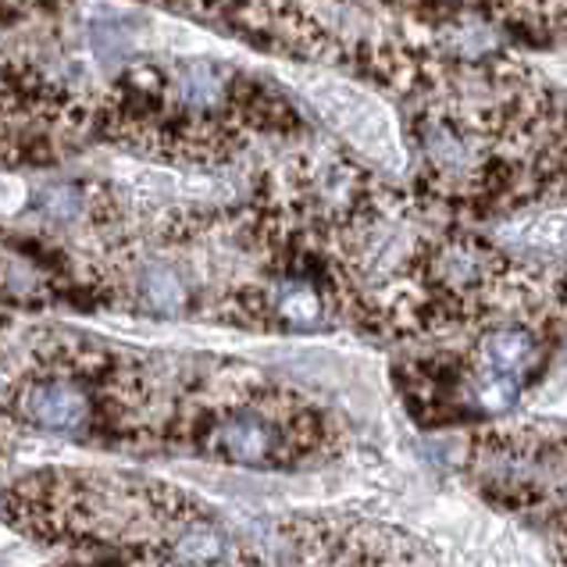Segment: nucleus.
I'll use <instances>...</instances> for the list:
<instances>
[{"label": "nucleus", "instance_id": "nucleus-5", "mask_svg": "<svg viewBox=\"0 0 567 567\" xmlns=\"http://www.w3.org/2000/svg\"><path fill=\"white\" fill-rule=\"evenodd\" d=\"M511 239L517 247L539 250L549 257H567V210H539V215L514 221Z\"/></svg>", "mask_w": 567, "mask_h": 567}, {"label": "nucleus", "instance_id": "nucleus-7", "mask_svg": "<svg viewBox=\"0 0 567 567\" xmlns=\"http://www.w3.org/2000/svg\"><path fill=\"white\" fill-rule=\"evenodd\" d=\"M275 315L293 329H318L326 318V300L311 282H289L275 297Z\"/></svg>", "mask_w": 567, "mask_h": 567}, {"label": "nucleus", "instance_id": "nucleus-6", "mask_svg": "<svg viewBox=\"0 0 567 567\" xmlns=\"http://www.w3.org/2000/svg\"><path fill=\"white\" fill-rule=\"evenodd\" d=\"M140 300L157 315H179L186 307V286L168 265H147L140 275Z\"/></svg>", "mask_w": 567, "mask_h": 567}, {"label": "nucleus", "instance_id": "nucleus-10", "mask_svg": "<svg viewBox=\"0 0 567 567\" xmlns=\"http://www.w3.org/2000/svg\"><path fill=\"white\" fill-rule=\"evenodd\" d=\"M543 72H546V75H554L560 86H567V54L546 58V61H543Z\"/></svg>", "mask_w": 567, "mask_h": 567}, {"label": "nucleus", "instance_id": "nucleus-3", "mask_svg": "<svg viewBox=\"0 0 567 567\" xmlns=\"http://www.w3.org/2000/svg\"><path fill=\"white\" fill-rule=\"evenodd\" d=\"M286 443H289V432H282L279 417L268 414L261 403L250 411L236 408L210 429V450L225 461L247 464V467L275 464L282 457Z\"/></svg>", "mask_w": 567, "mask_h": 567}, {"label": "nucleus", "instance_id": "nucleus-1", "mask_svg": "<svg viewBox=\"0 0 567 567\" xmlns=\"http://www.w3.org/2000/svg\"><path fill=\"white\" fill-rule=\"evenodd\" d=\"M289 79L307 96V104L318 111V118L336 128L353 151L375 161L385 172H403L408 147H403L400 122L382 96L326 69H293Z\"/></svg>", "mask_w": 567, "mask_h": 567}, {"label": "nucleus", "instance_id": "nucleus-4", "mask_svg": "<svg viewBox=\"0 0 567 567\" xmlns=\"http://www.w3.org/2000/svg\"><path fill=\"white\" fill-rule=\"evenodd\" d=\"M536 361V339L525 329H493L478 347V385L514 382Z\"/></svg>", "mask_w": 567, "mask_h": 567}, {"label": "nucleus", "instance_id": "nucleus-9", "mask_svg": "<svg viewBox=\"0 0 567 567\" xmlns=\"http://www.w3.org/2000/svg\"><path fill=\"white\" fill-rule=\"evenodd\" d=\"M300 567H379V564H371L368 554H350V549L343 546V554H329V549H318V560L300 564Z\"/></svg>", "mask_w": 567, "mask_h": 567}, {"label": "nucleus", "instance_id": "nucleus-2", "mask_svg": "<svg viewBox=\"0 0 567 567\" xmlns=\"http://www.w3.org/2000/svg\"><path fill=\"white\" fill-rule=\"evenodd\" d=\"M11 414L29 429L79 435L90 425V393L75 382L72 364H40L32 375H22L8 400Z\"/></svg>", "mask_w": 567, "mask_h": 567}, {"label": "nucleus", "instance_id": "nucleus-8", "mask_svg": "<svg viewBox=\"0 0 567 567\" xmlns=\"http://www.w3.org/2000/svg\"><path fill=\"white\" fill-rule=\"evenodd\" d=\"M29 197V189L22 179H14V175H0V218L14 215Z\"/></svg>", "mask_w": 567, "mask_h": 567}]
</instances>
